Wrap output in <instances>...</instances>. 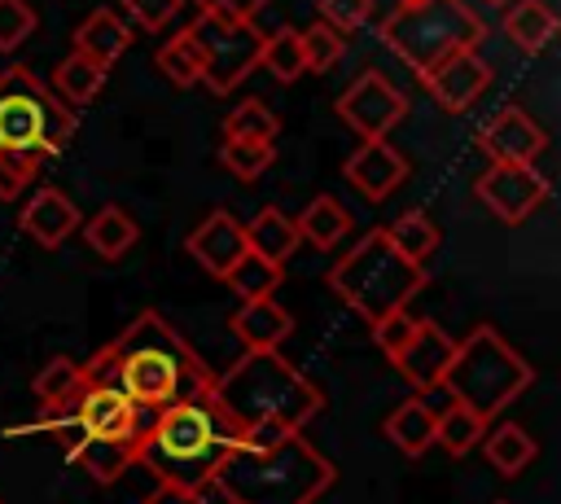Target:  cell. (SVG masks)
<instances>
[{"mask_svg":"<svg viewBox=\"0 0 561 504\" xmlns=\"http://www.w3.org/2000/svg\"><path fill=\"white\" fill-rule=\"evenodd\" d=\"M83 368H88V377L118 386L145 412L171 408V403L206 394L215 386L202 355L158 311H140L110 346H101L92 359H83Z\"/></svg>","mask_w":561,"mask_h":504,"instance_id":"1","label":"cell"},{"mask_svg":"<svg viewBox=\"0 0 561 504\" xmlns=\"http://www.w3.org/2000/svg\"><path fill=\"white\" fill-rule=\"evenodd\" d=\"M215 403L241 425L245 443H276L285 434H302V425L324 408L316 381H307L276 351H245L228 373L210 386Z\"/></svg>","mask_w":561,"mask_h":504,"instance_id":"2","label":"cell"},{"mask_svg":"<svg viewBox=\"0 0 561 504\" xmlns=\"http://www.w3.org/2000/svg\"><path fill=\"white\" fill-rule=\"evenodd\" d=\"M39 425L96 482H118L136 465L149 421H145V408H136L118 386L88 377V368H83V386L57 412H44Z\"/></svg>","mask_w":561,"mask_h":504,"instance_id":"3","label":"cell"},{"mask_svg":"<svg viewBox=\"0 0 561 504\" xmlns=\"http://www.w3.org/2000/svg\"><path fill=\"white\" fill-rule=\"evenodd\" d=\"M241 443H245L241 425L206 390V394L180 399L171 408H158L149 416L145 438H140V451H136V465H145L158 482L206 491L210 478H215V469Z\"/></svg>","mask_w":561,"mask_h":504,"instance_id":"4","label":"cell"},{"mask_svg":"<svg viewBox=\"0 0 561 504\" xmlns=\"http://www.w3.org/2000/svg\"><path fill=\"white\" fill-rule=\"evenodd\" d=\"M333 478V465L302 434H285L276 443H241L228 451L210 486L228 504H316Z\"/></svg>","mask_w":561,"mask_h":504,"instance_id":"5","label":"cell"},{"mask_svg":"<svg viewBox=\"0 0 561 504\" xmlns=\"http://www.w3.org/2000/svg\"><path fill=\"white\" fill-rule=\"evenodd\" d=\"M75 136V110L53 96V88L31 66L0 70V158L39 175Z\"/></svg>","mask_w":561,"mask_h":504,"instance_id":"6","label":"cell"},{"mask_svg":"<svg viewBox=\"0 0 561 504\" xmlns=\"http://www.w3.org/2000/svg\"><path fill=\"white\" fill-rule=\"evenodd\" d=\"M329 289L368 324L408 311V302L425 289V263L403 259L381 228L364 232L333 267H329Z\"/></svg>","mask_w":561,"mask_h":504,"instance_id":"7","label":"cell"},{"mask_svg":"<svg viewBox=\"0 0 561 504\" xmlns=\"http://www.w3.org/2000/svg\"><path fill=\"white\" fill-rule=\"evenodd\" d=\"M535 381V368L504 342L500 329L491 324H473L456 351H451V364L443 373V390L473 408L482 421L500 416L517 394H526V386Z\"/></svg>","mask_w":561,"mask_h":504,"instance_id":"8","label":"cell"},{"mask_svg":"<svg viewBox=\"0 0 561 504\" xmlns=\"http://www.w3.org/2000/svg\"><path fill=\"white\" fill-rule=\"evenodd\" d=\"M478 39H482V18L465 0L399 4L381 22V44H390L416 75H430L447 57L478 48Z\"/></svg>","mask_w":561,"mask_h":504,"instance_id":"9","label":"cell"},{"mask_svg":"<svg viewBox=\"0 0 561 504\" xmlns=\"http://www.w3.org/2000/svg\"><path fill=\"white\" fill-rule=\"evenodd\" d=\"M188 26L202 44V83L215 96L237 92L250 79V70L259 66L263 31L254 22H215V18H197Z\"/></svg>","mask_w":561,"mask_h":504,"instance_id":"10","label":"cell"},{"mask_svg":"<svg viewBox=\"0 0 561 504\" xmlns=\"http://www.w3.org/2000/svg\"><path fill=\"white\" fill-rule=\"evenodd\" d=\"M403 114H408V96L373 66L359 79H351V88L337 96V118L359 140H386L403 123Z\"/></svg>","mask_w":561,"mask_h":504,"instance_id":"11","label":"cell"},{"mask_svg":"<svg viewBox=\"0 0 561 504\" xmlns=\"http://www.w3.org/2000/svg\"><path fill=\"white\" fill-rule=\"evenodd\" d=\"M473 197L500 219V224H526L548 197V180L535 171V162H491L473 180Z\"/></svg>","mask_w":561,"mask_h":504,"instance_id":"12","label":"cell"},{"mask_svg":"<svg viewBox=\"0 0 561 504\" xmlns=\"http://www.w3.org/2000/svg\"><path fill=\"white\" fill-rule=\"evenodd\" d=\"M451 351H456V342L434 320H416L412 333H408V342L390 355V364L399 368L403 381L416 386V394H430V390L443 386V373L451 364Z\"/></svg>","mask_w":561,"mask_h":504,"instance_id":"13","label":"cell"},{"mask_svg":"<svg viewBox=\"0 0 561 504\" xmlns=\"http://www.w3.org/2000/svg\"><path fill=\"white\" fill-rule=\"evenodd\" d=\"M548 136L543 127L522 110V105H504L482 131H478V149L491 162H535L543 153Z\"/></svg>","mask_w":561,"mask_h":504,"instance_id":"14","label":"cell"},{"mask_svg":"<svg viewBox=\"0 0 561 504\" xmlns=\"http://www.w3.org/2000/svg\"><path fill=\"white\" fill-rule=\"evenodd\" d=\"M184 250L193 254V263L210 276H228V267L245 254V224L232 210H210L184 241Z\"/></svg>","mask_w":561,"mask_h":504,"instance_id":"15","label":"cell"},{"mask_svg":"<svg viewBox=\"0 0 561 504\" xmlns=\"http://www.w3.org/2000/svg\"><path fill=\"white\" fill-rule=\"evenodd\" d=\"M425 79V88H430V96L443 105V110H451V114H465L486 88H491V66L478 57V48H469V53H456V57H447L443 66H434L430 75H421Z\"/></svg>","mask_w":561,"mask_h":504,"instance_id":"16","label":"cell"},{"mask_svg":"<svg viewBox=\"0 0 561 504\" xmlns=\"http://www.w3.org/2000/svg\"><path fill=\"white\" fill-rule=\"evenodd\" d=\"M342 175H346L368 202H386V197L408 180V158H403L390 140H359V149L342 162Z\"/></svg>","mask_w":561,"mask_h":504,"instance_id":"17","label":"cell"},{"mask_svg":"<svg viewBox=\"0 0 561 504\" xmlns=\"http://www.w3.org/2000/svg\"><path fill=\"white\" fill-rule=\"evenodd\" d=\"M79 206L61 193V188H35V197H26V206H22V215H18V228L35 241V245H44V250H57L75 228H79Z\"/></svg>","mask_w":561,"mask_h":504,"instance_id":"18","label":"cell"},{"mask_svg":"<svg viewBox=\"0 0 561 504\" xmlns=\"http://www.w3.org/2000/svg\"><path fill=\"white\" fill-rule=\"evenodd\" d=\"M75 48L70 53H83V57H92L96 66H114L127 48H131V26L123 22V13L118 9H92L79 26H75V39H70Z\"/></svg>","mask_w":561,"mask_h":504,"instance_id":"19","label":"cell"},{"mask_svg":"<svg viewBox=\"0 0 561 504\" xmlns=\"http://www.w3.org/2000/svg\"><path fill=\"white\" fill-rule=\"evenodd\" d=\"M228 324L245 342V351H276L294 333V316L276 298H250V302H241Z\"/></svg>","mask_w":561,"mask_h":504,"instance_id":"20","label":"cell"},{"mask_svg":"<svg viewBox=\"0 0 561 504\" xmlns=\"http://www.w3.org/2000/svg\"><path fill=\"white\" fill-rule=\"evenodd\" d=\"M298 245H302L298 224H294V215H285L280 206H263L254 219H245V250H254L259 259L285 267Z\"/></svg>","mask_w":561,"mask_h":504,"instance_id":"21","label":"cell"},{"mask_svg":"<svg viewBox=\"0 0 561 504\" xmlns=\"http://www.w3.org/2000/svg\"><path fill=\"white\" fill-rule=\"evenodd\" d=\"M386 438L403 451V456H425L430 447H434V408H430V399L425 394H412V399H403L390 416H386Z\"/></svg>","mask_w":561,"mask_h":504,"instance_id":"22","label":"cell"},{"mask_svg":"<svg viewBox=\"0 0 561 504\" xmlns=\"http://www.w3.org/2000/svg\"><path fill=\"white\" fill-rule=\"evenodd\" d=\"M105 79H110V70H105V66H96V61H92V57H83V53H70V57H61V61H57V70H53L48 88H53V96H57L61 105L79 110V105L96 101V92L105 88Z\"/></svg>","mask_w":561,"mask_h":504,"instance_id":"23","label":"cell"},{"mask_svg":"<svg viewBox=\"0 0 561 504\" xmlns=\"http://www.w3.org/2000/svg\"><path fill=\"white\" fill-rule=\"evenodd\" d=\"M294 224H298V237H302L307 245L333 250V245L351 232V210H346L333 193H316V197L302 206V215H294Z\"/></svg>","mask_w":561,"mask_h":504,"instance_id":"24","label":"cell"},{"mask_svg":"<svg viewBox=\"0 0 561 504\" xmlns=\"http://www.w3.org/2000/svg\"><path fill=\"white\" fill-rule=\"evenodd\" d=\"M482 456L486 465L500 473V478H517L535 456H539V443L517 425V421H504L495 429L482 434Z\"/></svg>","mask_w":561,"mask_h":504,"instance_id":"25","label":"cell"},{"mask_svg":"<svg viewBox=\"0 0 561 504\" xmlns=\"http://www.w3.org/2000/svg\"><path fill=\"white\" fill-rule=\"evenodd\" d=\"M504 35L522 53H543L548 39L557 35V13L543 0H508V9H504Z\"/></svg>","mask_w":561,"mask_h":504,"instance_id":"26","label":"cell"},{"mask_svg":"<svg viewBox=\"0 0 561 504\" xmlns=\"http://www.w3.org/2000/svg\"><path fill=\"white\" fill-rule=\"evenodd\" d=\"M83 237H88L92 254H101L105 263H114V259H123V254L136 245L140 224H136L131 210H123V206H101V210L83 224Z\"/></svg>","mask_w":561,"mask_h":504,"instance_id":"27","label":"cell"},{"mask_svg":"<svg viewBox=\"0 0 561 504\" xmlns=\"http://www.w3.org/2000/svg\"><path fill=\"white\" fill-rule=\"evenodd\" d=\"M486 425H491V421H482L473 408L447 399V408L434 412V443H438L447 456H469V451L482 443Z\"/></svg>","mask_w":561,"mask_h":504,"instance_id":"28","label":"cell"},{"mask_svg":"<svg viewBox=\"0 0 561 504\" xmlns=\"http://www.w3.org/2000/svg\"><path fill=\"white\" fill-rule=\"evenodd\" d=\"M381 232H386V241H390L403 259H412V263H425V259L438 250V241H443L438 224H434L425 210H403V215L390 219Z\"/></svg>","mask_w":561,"mask_h":504,"instance_id":"29","label":"cell"},{"mask_svg":"<svg viewBox=\"0 0 561 504\" xmlns=\"http://www.w3.org/2000/svg\"><path fill=\"white\" fill-rule=\"evenodd\" d=\"M259 66L276 79V83H294L307 75V61H302V35L298 26H276L263 35V48H259Z\"/></svg>","mask_w":561,"mask_h":504,"instance_id":"30","label":"cell"},{"mask_svg":"<svg viewBox=\"0 0 561 504\" xmlns=\"http://www.w3.org/2000/svg\"><path fill=\"white\" fill-rule=\"evenodd\" d=\"M158 70H162V79L167 83H175V88H193V83H202V44H197V35H193V26H184V31H175L162 48H158Z\"/></svg>","mask_w":561,"mask_h":504,"instance_id":"31","label":"cell"},{"mask_svg":"<svg viewBox=\"0 0 561 504\" xmlns=\"http://www.w3.org/2000/svg\"><path fill=\"white\" fill-rule=\"evenodd\" d=\"M79 386H83V364L70 359V355H53V359L35 373L31 394H35V403H39V412H57Z\"/></svg>","mask_w":561,"mask_h":504,"instance_id":"32","label":"cell"},{"mask_svg":"<svg viewBox=\"0 0 561 504\" xmlns=\"http://www.w3.org/2000/svg\"><path fill=\"white\" fill-rule=\"evenodd\" d=\"M280 280H285V267L259 259L254 250H245V254L228 267V276H224V285H228L241 302H250V298H272V289H280Z\"/></svg>","mask_w":561,"mask_h":504,"instance_id":"33","label":"cell"},{"mask_svg":"<svg viewBox=\"0 0 561 504\" xmlns=\"http://www.w3.org/2000/svg\"><path fill=\"white\" fill-rule=\"evenodd\" d=\"M276 131H280V118L259 96H245L224 114V140H267L272 145Z\"/></svg>","mask_w":561,"mask_h":504,"instance_id":"34","label":"cell"},{"mask_svg":"<svg viewBox=\"0 0 561 504\" xmlns=\"http://www.w3.org/2000/svg\"><path fill=\"white\" fill-rule=\"evenodd\" d=\"M276 149L267 140H224L219 145V162L237 175V180H259L272 167Z\"/></svg>","mask_w":561,"mask_h":504,"instance_id":"35","label":"cell"},{"mask_svg":"<svg viewBox=\"0 0 561 504\" xmlns=\"http://www.w3.org/2000/svg\"><path fill=\"white\" fill-rule=\"evenodd\" d=\"M118 9H123V22L127 26L158 35V31H167L180 18L184 0H118Z\"/></svg>","mask_w":561,"mask_h":504,"instance_id":"36","label":"cell"},{"mask_svg":"<svg viewBox=\"0 0 561 504\" xmlns=\"http://www.w3.org/2000/svg\"><path fill=\"white\" fill-rule=\"evenodd\" d=\"M302 35V61H307V70H333L337 66V57H342V35L333 31V26H324V22H311L307 31H298Z\"/></svg>","mask_w":561,"mask_h":504,"instance_id":"37","label":"cell"},{"mask_svg":"<svg viewBox=\"0 0 561 504\" xmlns=\"http://www.w3.org/2000/svg\"><path fill=\"white\" fill-rule=\"evenodd\" d=\"M39 26V13L31 0H0V53H13L18 44H26Z\"/></svg>","mask_w":561,"mask_h":504,"instance_id":"38","label":"cell"},{"mask_svg":"<svg viewBox=\"0 0 561 504\" xmlns=\"http://www.w3.org/2000/svg\"><path fill=\"white\" fill-rule=\"evenodd\" d=\"M373 18V0H320V22L333 26L337 35L359 31Z\"/></svg>","mask_w":561,"mask_h":504,"instance_id":"39","label":"cell"},{"mask_svg":"<svg viewBox=\"0 0 561 504\" xmlns=\"http://www.w3.org/2000/svg\"><path fill=\"white\" fill-rule=\"evenodd\" d=\"M193 4H197V18H215V22H254L267 0H193Z\"/></svg>","mask_w":561,"mask_h":504,"instance_id":"40","label":"cell"},{"mask_svg":"<svg viewBox=\"0 0 561 504\" xmlns=\"http://www.w3.org/2000/svg\"><path fill=\"white\" fill-rule=\"evenodd\" d=\"M412 324H416V320H412L408 311H394V316H386V320H377V324H368V329H373V342H377V346L386 351V359H390V355L408 342Z\"/></svg>","mask_w":561,"mask_h":504,"instance_id":"41","label":"cell"},{"mask_svg":"<svg viewBox=\"0 0 561 504\" xmlns=\"http://www.w3.org/2000/svg\"><path fill=\"white\" fill-rule=\"evenodd\" d=\"M140 504H206V491H197V486H175V482H158Z\"/></svg>","mask_w":561,"mask_h":504,"instance_id":"42","label":"cell"},{"mask_svg":"<svg viewBox=\"0 0 561 504\" xmlns=\"http://www.w3.org/2000/svg\"><path fill=\"white\" fill-rule=\"evenodd\" d=\"M31 180H35V171H26V167H18V162H4V158H0V202L22 197Z\"/></svg>","mask_w":561,"mask_h":504,"instance_id":"43","label":"cell"},{"mask_svg":"<svg viewBox=\"0 0 561 504\" xmlns=\"http://www.w3.org/2000/svg\"><path fill=\"white\" fill-rule=\"evenodd\" d=\"M399 4H421V0H399Z\"/></svg>","mask_w":561,"mask_h":504,"instance_id":"44","label":"cell"},{"mask_svg":"<svg viewBox=\"0 0 561 504\" xmlns=\"http://www.w3.org/2000/svg\"><path fill=\"white\" fill-rule=\"evenodd\" d=\"M486 4H508V0H486Z\"/></svg>","mask_w":561,"mask_h":504,"instance_id":"45","label":"cell"},{"mask_svg":"<svg viewBox=\"0 0 561 504\" xmlns=\"http://www.w3.org/2000/svg\"><path fill=\"white\" fill-rule=\"evenodd\" d=\"M495 504H504V500H495Z\"/></svg>","mask_w":561,"mask_h":504,"instance_id":"46","label":"cell"}]
</instances>
